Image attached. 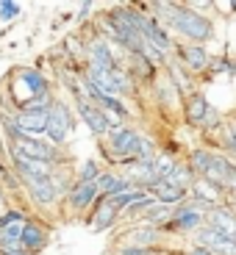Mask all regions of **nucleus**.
Returning a JSON list of instances; mask_svg holds the SVG:
<instances>
[{
	"instance_id": "obj_1",
	"label": "nucleus",
	"mask_w": 236,
	"mask_h": 255,
	"mask_svg": "<svg viewBox=\"0 0 236 255\" xmlns=\"http://www.w3.org/2000/svg\"><path fill=\"white\" fill-rule=\"evenodd\" d=\"M167 28H173L175 33H181L189 45H206V42L214 39V22H211L209 14L192 11L184 3H175L173 14L167 19Z\"/></svg>"
},
{
	"instance_id": "obj_2",
	"label": "nucleus",
	"mask_w": 236,
	"mask_h": 255,
	"mask_svg": "<svg viewBox=\"0 0 236 255\" xmlns=\"http://www.w3.org/2000/svg\"><path fill=\"white\" fill-rule=\"evenodd\" d=\"M139 141H142V133L136 130V128H117V130H111L109 136H106V144L100 147L103 155L111 161V164H128L134 166L136 161V150H139Z\"/></svg>"
},
{
	"instance_id": "obj_3",
	"label": "nucleus",
	"mask_w": 236,
	"mask_h": 255,
	"mask_svg": "<svg viewBox=\"0 0 236 255\" xmlns=\"http://www.w3.org/2000/svg\"><path fill=\"white\" fill-rule=\"evenodd\" d=\"M75 111H78V117L83 120V125L89 128V133L97 136V139H106L111 130L122 128L120 117L103 111L100 106H95V103H89V100H75Z\"/></svg>"
},
{
	"instance_id": "obj_4",
	"label": "nucleus",
	"mask_w": 236,
	"mask_h": 255,
	"mask_svg": "<svg viewBox=\"0 0 236 255\" xmlns=\"http://www.w3.org/2000/svg\"><path fill=\"white\" fill-rule=\"evenodd\" d=\"M72 111L67 103L61 100H53L50 109H47V125H45V136L50 144L61 147L64 141H67V136L72 133Z\"/></svg>"
},
{
	"instance_id": "obj_5",
	"label": "nucleus",
	"mask_w": 236,
	"mask_h": 255,
	"mask_svg": "<svg viewBox=\"0 0 236 255\" xmlns=\"http://www.w3.org/2000/svg\"><path fill=\"white\" fill-rule=\"evenodd\" d=\"M8 147H14V150H17V153H22L25 158L45 161V164H53V166H58V164L64 161L61 147L50 144L47 139H31V136H19V139L11 141Z\"/></svg>"
},
{
	"instance_id": "obj_6",
	"label": "nucleus",
	"mask_w": 236,
	"mask_h": 255,
	"mask_svg": "<svg viewBox=\"0 0 236 255\" xmlns=\"http://www.w3.org/2000/svg\"><path fill=\"white\" fill-rule=\"evenodd\" d=\"M203 222H206V214L198 211L189 200H186V203H181L173 208V217H170V222L161 228V233H167V230H178V233H189L192 230V233H195L198 228H203Z\"/></svg>"
},
{
	"instance_id": "obj_7",
	"label": "nucleus",
	"mask_w": 236,
	"mask_h": 255,
	"mask_svg": "<svg viewBox=\"0 0 236 255\" xmlns=\"http://www.w3.org/2000/svg\"><path fill=\"white\" fill-rule=\"evenodd\" d=\"M189 203L195 205L198 211L209 214L211 208H217V205L225 203V191L220 189V186H214L211 180L198 178L195 183H192V189H189Z\"/></svg>"
},
{
	"instance_id": "obj_8",
	"label": "nucleus",
	"mask_w": 236,
	"mask_h": 255,
	"mask_svg": "<svg viewBox=\"0 0 236 255\" xmlns=\"http://www.w3.org/2000/svg\"><path fill=\"white\" fill-rule=\"evenodd\" d=\"M206 180H211L214 186H220L223 191L231 189V183L236 180V164L231 155L225 153H211V161H209V169L203 175Z\"/></svg>"
},
{
	"instance_id": "obj_9",
	"label": "nucleus",
	"mask_w": 236,
	"mask_h": 255,
	"mask_svg": "<svg viewBox=\"0 0 236 255\" xmlns=\"http://www.w3.org/2000/svg\"><path fill=\"white\" fill-rule=\"evenodd\" d=\"M142 39H145V45L161 50L167 58H170V53L175 50V39L170 36V31H167L164 25H159L150 14H145V17H142Z\"/></svg>"
},
{
	"instance_id": "obj_10",
	"label": "nucleus",
	"mask_w": 236,
	"mask_h": 255,
	"mask_svg": "<svg viewBox=\"0 0 236 255\" xmlns=\"http://www.w3.org/2000/svg\"><path fill=\"white\" fill-rule=\"evenodd\" d=\"M86 64L89 67H97V70H106V72H114L120 70V61H117L114 56V47H111V42H106V39H92L89 45H86Z\"/></svg>"
},
{
	"instance_id": "obj_11",
	"label": "nucleus",
	"mask_w": 236,
	"mask_h": 255,
	"mask_svg": "<svg viewBox=\"0 0 236 255\" xmlns=\"http://www.w3.org/2000/svg\"><path fill=\"white\" fill-rule=\"evenodd\" d=\"M195 247L206 250V253H211V255H236V242L220 236L217 230L206 228V225L195 230Z\"/></svg>"
},
{
	"instance_id": "obj_12",
	"label": "nucleus",
	"mask_w": 236,
	"mask_h": 255,
	"mask_svg": "<svg viewBox=\"0 0 236 255\" xmlns=\"http://www.w3.org/2000/svg\"><path fill=\"white\" fill-rule=\"evenodd\" d=\"M209 114H211V103L203 92L186 95V100H184V122L186 125L189 128H206Z\"/></svg>"
},
{
	"instance_id": "obj_13",
	"label": "nucleus",
	"mask_w": 236,
	"mask_h": 255,
	"mask_svg": "<svg viewBox=\"0 0 236 255\" xmlns=\"http://www.w3.org/2000/svg\"><path fill=\"white\" fill-rule=\"evenodd\" d=\"M14 122H17L19 133L31 136V139H42L47 125V109H31V111H14Z\"/></svg>"
},
{
	"instance_id": "obj_14",
	"label": "nucleus",
	"mask_w": 236,
	"mask_h": 255,
	"mask_svg": "<svg viewBox=\"0 0 236 255\" xmlns=\"http://www.w3.org/2000/svg\"><path fill=\"white\" fill-rule=\"evenodd\" d=\"M206 228L217 230L220 236L231 239V242H236V214L228 208V205H217V208H211L209 214H206Z\"/></svg>"
},
{
	"instance_id": "obj_15",
	"label": "nucleus",
	"mask_w": 236,
	"mask_h": 255,
	"mask_svg": "<svg viewBox=\"0 0 236 255\" xmlns=\"http://www.w3.org/2000/svg\"><path fill=\"white\" fill-rule=\"evenodd\" d=\"M175 53H178V61L186 72H203V70H209V64H211V56L203 45H189V42L186 45H175Z\"/></svg>"
},
{
	"instance_id": "obj_16",
	"label": "nucleus",
	"mask_w": 236,
	"mask_h": 255,
	"mask_svg": "<svg viewBox=\"0 0 236 255\" xmlns=\"http://www.w3.org/2000/svg\"><path fill=\"white\" fill-rule=\"evenodd\" d=\"M97 197H100L97 183H81V180H75L70 186V191L64 194V203L70 205L72 211H86L97 203Z\"/></svg>"
},
{
	"instance_id": "obj_17",
	"label": "nucleus",
	"mask_w": 236,
	"mask_h": 255,
	"mask_svg": "<svg viewBox=\"0 0 236 255\" xmlns=\"http://www.w3.org/2000/svg\"><path fill=\"white\" fill-rule=\"evenodd\" d=\"M19 244H22L31 255H39L47 244H50V230L42 222H36V219H28L25 228H22V236H19Z\"/></svg>"
},
{
	"instance_id": "obj_18",
	"label": "nucleus",
	"mask_w": 236,
	"mask_h": 255,
	"mask_svg": "<svg viewBox=\"0 0 236 255\" xmlns=\"http://www.w3.org/2000/svg\"><path fill=\"white\" fill-rule=\"evenodd\" d=\"M161 239H164V233H161L159 228H150V225H136V228H131L125 236H122V244L156 250L161 244Z\"/></svg>"
},
{
	"instance_id": "obj_19",
	"label": "nucleus",
	"mask_w": 236,
	"mask_h": 255,
	"mask_svg": "<svg viewBox=\"0 0 236 255\" xmlns=\"http://www.w3.org/2000/svg\"><path fill=\"white\" fill-rule=\"evenodd\" d=\"M147 194H150L156 203H164V205H170V208H175V205H181V203L189 200V191L178 189V186H173V183H167V180H156V183L147 189Z\"/></svg>"
},
{
	"instance_id": "obj_20",
	"label": "nucleus",
	"mask_w": 236,
	"mask_h": 255,
	"mask_svg": "<svg viewBox=\"0 0 236 255\" xmlns=\"http://www.w3.org/2000/svg\"><path fill=\"white\" fill-rule=\"evenodd\" d=\"M117 211L109 205V200L106 197H97V203L92 205V217H89V228L95 230V233H103V230H109L117 225Z\"/></svg>"
},
{
	"instance_id": "obj_21",
	"label": "nucleus",
	"mask_w": 236,
	"mask_h": 255,
	"mask_svg": "<svg viewBox=\"0 0 236 255\" xmlns=\"http://www.w3.org/2000/svg\"><path fill=\"white\" fill-rule=\"evenodd\" d=\"M17 78H19V83H25V89L31 92V97H50V81L39 70L22 67V70H17Z\"/></svg>"
},
{
	"instance_id": "obj_22",
	"label": "nucleus",
	"mask_w": 236,
	"mask_h": 255,
	"mask_svg": "<svg viewBox=\"0 0 236 255\" xmlns=\"http://www.w3.org/2000/svg\"><path fill=\"white\" fill-rule=\"evenodd\" d=\"M95 183H97L100 197H117V194H125V191L134 189V186H131V180H128L125 175H117V172H103Z\"/></svg>"
},
{
	"instance_id": "obj_23",
	"label": "nucleus",
	"mask_w": 236,
	"mask_h": 255,
	"mask_svg": "<svg viewBox=\"0 0 236 255\" xmlns=\"http://www.w3.org/2000/svg\"><path fill=\"white\" fill-rule=\"evenodd\" d=\"M164 67H167V72H170V78H167V81L178 89V95H181V92H184V95H192V78H189V72L181 67L178 58H170Z\"/></svg>"
},
{
	"instance_id": "obj_24",
	"label": "nucleus",
	"mask_w": 236,
	"mask_h": 255,
	"mask_svg": "<svg viewBox=\"0 0 236 255\" xmlns=\"http://www.w3.org/2000/svg\"><path fill=\"white\" fill-rule=\"evenodd\" d=\"M170 217H173V208L170 205H164V203H153L150 208L145 211V217L139 219L142 225H150V228H164L167 222H170Z\"/></svg>"
},
{
	"instance_id": "obj_25",
	"label": "nucleus",
	"mask_w": 236,
	"mask_h": 255,
	"mask_svg": "<svg viewBox=\"0 0 236 255\" xmlns=\"http://www.w3.org/2000/svg\"><path fill=\"white\" fill-rule=\"evenodd\" d=\"M209 161H211V150L200 144V147H192V150H189L186 166H189L192 172H195V178H203L206 169H209Z\"/></svg>"
},
{
	"instance_id": "obj_26",
	"label": "nucleus",
	"mask_w": 236,
	"mask_h": 255,
	"mask_svg": "<svg viewBox=\"0 0 236 255\" xmlns=\"http://www.w3.org/2000/svg\"><path fill=\"white\" fill-rule=\"evenodd\" d=\"M164 180H167V183H173V186H178V189H184V191H189L192 183H195L198 178H195V172H192L189 166H186V161H184V164L178 161V164L173 166V172L167 175Z\"/></svg>"
},
{
	"instance_id": "obj_27",
	"label": "nucleus",
	"mask_w": 236,
	"mask_h": 255,
	"mask_svg": "<svg viewBox=\"0 0 236 255\" xmlns=\"http://www.w3.org/2000/svg\"><path fill=\"white\" fill-rule=\"evenodd\" d=\"M153 203H156V200L150 197V194H145V197L134 200V203L128 205V208L122 211L120 217H122V219H128V222H134V219H142V217H145V211L150 208V205H153Z\"/></svg>"
},
{
	"instance_id": "obj_28",
	"label": "nucleus",
	"mask_w": 236,
	"mask_h": 255,
	"mask_svg": "<svg viewBox=\"0 0 236 255\" xmlns=\"http://www.w3.org/2000/svg\"><path fill=\"white\" fill-rule=\"evenodd\" d=\"M100 175H103L100 164L89 158V161H83V164H81V169L75 172V180H81V183H95V180L100 178Z\"/></svg>"
},
{
	"instance_id": "obj_29",
	"label": "nucleus",
	"mask_w": 236,
	"mask_h": 255,
	"mask_svg": "<svg viewBox=\"0 0 236 255\" xmlns=\"http://www.w3.org/2000/svg\"><path fill=\"white\" fill-rule=\"evenodd\" d=\"M22 14V6H19L17 0H0V19L3 22H11Z\"/></svg>"
},
{
	"instance_id": "obj_30",
	"label": "nucleus",
	"mask_w": 236,
	"mask_h": 255,
	"mask_svg": "<svg viewBox=\"0 0 236 255\" xmlns=\"http://www.w3.org/2000/svg\"><path fill=\"white\" fill-rule=\"evenodd\" d=\"M19 219H28V217H25V211H19V208H6L3 214H0V228H6V225H11V222H19Z\"/></svg>"
},
{
	"instance_id": "obj_31",
	"label": "nucleus",
	"mask_w": 236,
	"mask_h": 255,
	"mask_svg": "<svg viewBox=\"0 0 236 255\" xmlns=\"http://www.w3.org/2000/svg\"><path fill=\"white\" fill-rule=\"evenodd\" d=\"M156 250H147V247H131V244H120L117 247V255H153Z\"/></svg>"
},
{
	"instance_id": "obj_32",
	"label": "nucleus",
	"mask_w": 236,
	"mask_h": 255,
	"mask_svg": "<svg viewBox=\"0 0 236 255\" xmlns=\"http://www.w3.org/2000/svg\"><path fill=\"white\" fill-rule=\"evenodd\" d=\"M186 8H192V11H198V14H203V11H209V8H214L217 3H211V0H189V3H184Z\"/></svg>"
},
{
	"instance_id": "obj_33",
	"label": "nucleus",
	"mask_w": 236,
	"mask_h": 255,
	"mask_svg": "<svg viewBox=\"0 0 236 255\" xmlns=\"http://www.w3.org/2000/svg\"><path fill=\"white\" fill-rule=\"evenodd\" d=\"M0 255H31L22 244H0Z\"/></svg>"
},
{
	"instance_id": "obj_34",
	"label": "nucleus",
	"mask_w": 236,
	"mask_h": 255,
	"mask_svg": "<svg viewBox=\"0 0 236 255\" xmlns=\"http://www.w3.org/2000/svg\"><path fill=\"white\" fill-rule=\"evenodd\" d=\"M209 70L211 72H231V61L228 58H211Z\"/></svg>"
},
{
	"instance_id": "obj_35",
	"label": "nucleus",
	"mask_w": 236,
	"mask_h": 255,
	"mask_svg": "<svg viewBox=\"0 0 236 255\" xmlns=\"http://www.w3.org/2000/svg\"><path fill=\"white\" fill-rule=\"evenodd\" d=\"M223 128H225V136H223V139L236 141V114L228 117V122H223Z\"/></svg>"
},
{
	"instance_id": "obj_36",
	"label": "nucleus",
	"mask_w": 236,
	"mask_h": 255,
	"mask_svg": "<svg viewBox=\"0 0 236 255\" xmlns=\"http://www.w3.org/2000/svg\"><path fill=\"white\" fill-rule=\"evenodd\" d=\"M89 11H95V6H92V3H81V11H78V19H86V17H89Z\"/></svg>"
},
{
	"instance_id": "obj_37",
	"label": "nucleus",
	"mask_w": 236,
	"mask_h": 255,
	"mask_svg": "<svg viewBox=\"0 0 236 255\" xmlns=\"http://www.w3.org/2000/svg\"><path fill=\"white\" fill-rule=\"evenodd\" d=\"M223 147H225V153H228V155H234V158H236V141L223 139Z\"/></svg>"
},
{
	"instance_id": "obj_38",
	"label": "nucleus",
	"mask_w": 236,
	"mask_h": 255,
	"mask_svg": "<svg viewBox=\"0 0 236 255\" xmlns=\"http://www.w3.org/2000/svg\"><path fill=\"white\" fill-rule=\"evenodd\" d=\"M186 255H211V253H206V250H200V247H192Z\"/></svg>"
},
{
	"instance_id": "obj_39",
	"label": "nucleus",
	"mask_w": 236,
	"mask_h": 255,
	"mask_svg": "<svg viewBox=\"0 0 236 255\" xmlns=\"http://www.w3.org/2000/svg\"><path fill=\"white\" fill-rule=\"evenodd\" d=\"M0 203H6V189L0 186Z\"/></svg>"
},
{
	"instance_id": "obj_40",
	"label": "nucleus",
	"mask_w": 236,
	"mask_h": 255,
	"mask_svg": "<svg viewBox=\"0 0 236 255\" xmlns=\"http://www.w3.org/2000/svg\"><path fill=\"white\" fill-rule=\"evenodd\" d=\"M3 150H6V147H3V139H0V153H3Z\"/></svg>"
},
{
	"instance_id": "obj_41",
	"label": "nucleus",
	"mask_w": 236,
	"mask_h": 255,
	"mask_svg": "<svg viewBox=\"0 0 236 255\" xmlns=\"http://www.w3.org/2000/svg\"><path fill=\"white\" fill-rule=\"evenodd\" d=\"M234 164H236V158H234Z\"/></svg>"
}]
</instances>
